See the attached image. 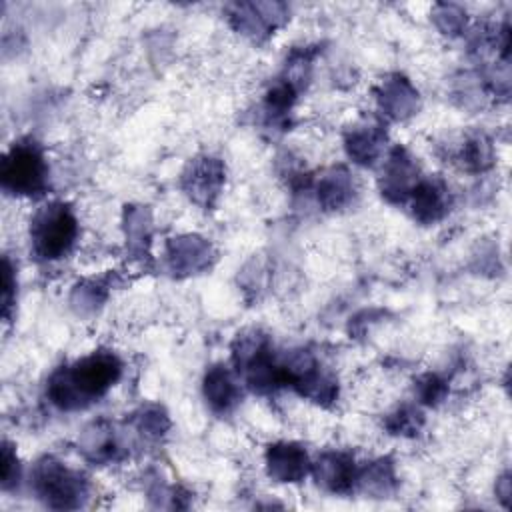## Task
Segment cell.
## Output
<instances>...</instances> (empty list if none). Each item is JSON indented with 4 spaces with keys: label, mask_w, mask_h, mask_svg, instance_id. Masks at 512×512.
Masks as SVG:
<instances>
[{
    "label": "cell",
    "mask_w": 512,
    "mask_h": 512,
    "mask_svg": "<svg viewBox=\"0 0 512 512\" xmlns=\"http://www.w3.org/2000/svg\"><path fill=\"white\" fill-rule=\"evenodd\" d=\"M122 362L114 352H92L72 366L58 368L48 382V396L62 410L86 408L98 402L120 378Z\"/></svg>",
    "instance_id": "1"
},
{
    "label": "cell",
    "mask_w": 512,
    "mask_h": 512,
    "mask_svg": "<svg viewBox=\"0 0 512 512\" xmlns=\"http://www.w3.org/2000/svg\"><path fill=\"white\" fill-rule=\"evenodd\" d=\"M2 188L14 196H42L48 188V164L34 140L14 142L0 166Z\"/></svg>",
    "instance_id": "2"
},
{
    "label": "cell",
    "mask_w": 512,
    "mask_h": 512,
    "mask_svg": "<svg viewBox=\"0 0 512 512\" xmlns=\"http://www.w3.org/2000/svg\"><path fill=\"white\" fill-rule=\"evenodd\" d=\"M78 238V222L72 208L64 202L42 206L30 224L32 252L40 260H58L66 256Z\"/></svg>",
    "instance_id": "3"
},
{
    "label": "cell",
    "mask_w": 512,
    "mask_h": 512,
    "mask_svg": "<svg viewBox=\"0 0 512 512\" xmlns=\"http://www.w3.org/2000/svg\"><path fill=\"white\" fill-rule=\"evenodd\" d=\"M32 486L50 508H78L86 498L88 484L80 472L54 458H42L32 472Z\"/></svg>",
    "instance_id": "4"
},
{
    "label": "cell",
    "mask_w": 512,
    "mask_h": 512,
    "mask_svg": "<svg viewBox=\"0 0 512 512\" xmlns=\"http://www.w3.org/2000/svg\"><path fill=\"white\" fill-rule=\"evenodd\" d=\"M224 174L226 170L222 160L200 156L186 166L182 174V188L194 204L210 208L222 190Z\"/></svg>",
    "instance_id": "5"
},
{
    "label": "cell",
    "mask_w": 512,
    "mask_h": 512,
    "mask_svg": "<svg viewBox=\"0 0 512 512\" xmlns=\"http://www.w3.org/2000/svg\"><path fill=\"white\" fill-rule=\"evenodd\" d=\"M234 28L254 40L266 38L286 18V6L278 2H240L228 6Z\"/></svg>",
    "instance_id": "6"
},
{
    "label": "cell",
    "mask_w": 512,
    "mask_h": 512,
    "mask_svg": "<svg viewBox=\"0 0 512 512\" xmlns=\"http://www.w3.org/2000/svg\"><path fill=\"white\" fill-rule=\"evenodd\" d=\"M212 258H214L212 244L196 234L178 236L168 240L166 244L168 268L178 276H190L210 268Z\"/></svg>",
    "instance_id": "7"
},
{
    "label": "cell",
    "mask_w": 512,
    "mask_h": 512,
    "mask_svg": "<svg viewBox=\"0 0 512 512\" xmlns=\"http://www.w3.org/2000/svg\"><path fill=\"white\" fill-rule=\"evenodd\" d=\"M418 180V164L414 158L404 148H394L380 178L382 196H386L390 202H406Z\"/></svg>",
    "instance_id": "8"
},
{
    "label": "cell",
    "mask_w": 512,
    "mask_h": 512,
    "mask_svg": "<svg viewBox=\"0 0 512 512\" xmlns=\"http://www.w3.org/2000/svg\"><path fill=\"white\" fill-rule=\"evenodd\" d=\"M312 472L316 482L336 494H346L358 484V468L354 458L344 452H324L314 464Z\"/></svg>",
    "instance_id": "9"
},
{
    "label": "cell",
    "mask_w": 512,
    "mask_h": 512,
    "mask_svg": "<svg viewBox=\"0 0 512 512\" xmlns=\"http://www.w3.org/2000/svg\"><path fill=\"white\" fill-rule=\"evenodd\" d=\"M408 200L412 216L422 224L438 222L450 210V190L440 178L418 180Z\"/></svg>",
    "instance_id": "10"
},
{
    "label": "cell",
    "mask_w": 512,
    "mask_h": 512,
    "mask_svg": "<svg viewBox=\"0 0 512 512\" xmlns=\"http://www.w3.org/2000/svg\"><path fill=\"white\" fill-rule=\"evenodd\" d=\"M266 468L278 482H300L312 470V464L300 444L276 442L266 450Z\"/></svg>",
    "instance_id": "11"
},
{
    "label": "cell",
    "mask_w": 512,
    "mask_h": 512,
    "mask_svg": "<svg viewBox=\"0 0 512 512\" xmlns=\"http://www.w3.org/2000/svg\"><path fill=\"white\" fill-rule=\"evenodd\" d=\"M376 100L380 110L394 120H404L418 110V90L400 74L382 80L380 88L376 90Z\"/></svg>",
    "instance_id": "12"
},
{
    "label": "cell",
    "mask_w": 512,
    "mask_h": 512,
    "mask_svg": "<svg viewBox=\"0 0 512 512\" xmlns=\"http://www.w3.org/2000/svg\"><path fill=\"white\" fill-rule=\"evenodd\" d=\"M384 142L386 130L378 122H360L352 126L344 136L348 156L362 166H372L382 156Z\"/></svg>",
    "instance_id": "13"
},
{
    "label": "cell",
    "mask_w": 512,
    "mask_h": 512,
    "mask_svg": "<svg viewBox=\"0 0 512 512\" xmlns=\"http://www.w3.org/2000/svg\"><path fill=\"white\" fill-rule=\"evenodd\" d=\"M204 398L214 412L226 414L230 412L238 400L240 390L232 378V374L224 366H212L204 376Z\"/></svg>",
    "instance_id": "14"
},
{
    "label": "cell",
    "mask_w": 512,
    "mask_h": 512,
    "mask_svg": "<svg viewBox=\"0 0 512 512\" xmlns=\"http://www.w3.org/2000/svg\"><path fill=\"white\" fill-rule=\"evenodd\" d=\"M80 450L92 462H110L118 456L120 446L110 422L94 420L88 424L80 436Z\"/></svg>",
    "instance_id": "15"
},
{
    "label": "cell",
    "mask_w": 512,
    "mask_h": 512,
    "mask_svg": "<svg viewBox=\"0 0 512 512\" xmlns=\"http://www.w3.org/2000/svg\"><path fill=\"white\" fill-rule=\"evenodd\" d=\"M354 180L344 168H332L318 182V202L326 210H340L352 202Z\"/></svg>",
    "instance_id": "16"
},
{
    "label": "cell",
    "mask_w": 512,
    "mask_h": 512,
    "mask_svg": "<svg viewBox=\"0 0 512 512\" xmlns=\"http://www.w3.org/2000/svg\"><path fill=\"white\" fill-rule=\"evenodd\" d=\"M124 228H126V238L128 246L142 254L148 244H150V228H152V218L148 208L144 206H130L124 212Z\"/></svg>",
    "instance_id": "17"
},
{
    "label": "cell",
    "mask_w": 512,
    "mask_h": 512,
    "mask_svg": "<svg viewBox=\"0 0 512 512\" xmlns=\"http://www.w3.org/2000/svg\"><path fill=\"white\" fill-rule=\"evenodd\" d=\"M358 484L374 494H388L394 484H396V476H394V468L390 460H376L372 464H368L362 472H358Z\"/></svg>",
    "instance_id": "18"
},
{
    "label": "cell",
    "mask_w": 512,
    "mask_h": 512,
    "mask_svg": "<svg viewBox=\"0 0 512 512\" xmlns=\"http://www.w3.org/2000/svg\"><path fill=\"white\" fill-rule=\"evenodd\" d=\"M462 166L474 172H482L492 166V144L484 134H472L464 140L460 150Z\"/></svg>",
    "instance_id": "19"
},
{
    "label": "cell",
    "mask_w": 512,
    "mask_h": 512,
    "mask_svg": "<svg viewBox=\"0 0 512 512\" xmlns=\"http://www.w3.org/2000/svg\"><path fill=\"white\" fill-rule=\"evenodd\" d=\"M106 300V286L100 282H80L72 292V306L78 314L96 312Z\"/></svg>",
    "instance_id": "20"
},
{
    "label": "cell",
    "mask_w": 512,
    "mask_h": 512,
    "mask_svg": "<svg viewBox=\"0 0 512 512\" xmlns=\"http://www.w3.org/2000/svg\"><path fill=\"white\" fill-rule=\"evenodd\" d=\"M434 22L444 34H458L466 26V12L456 4H438Z\"/></svg>",
    "instance_id": "21"
},
{
    "label": "cell",
    "mask_w": 512,
    "mask_h": 512,
    "mask_svg": "<svg viewBox=\"0 0 512 512\" xmlns=\"http://www.w3.org/2000/svg\"><path fill=\"white\" fill-rule=\"evenodd\" d=\"M422 424V414L410 406L398 408L394 414H390L386 426L392 430V434H414L418 432Z\"/></svg>",
    "instance_id": "22"
},
{
    "label": "cell",
    "mask_w": 512,
    "mask_h": 512,
    "mask_svg": "<svg viewBox=\"0 0 512 512\" xmlns=\"http://www.w3.org/2000/svg\"><path fill=\"white\" fill-rule=\"evenodd\" d=\"M136 426L146 436H162L168 430V418L158 406H148L136 416Z\"/></svg>",
    "instance_id": "23"
},
{
    "label": "cell",
    "mask_w": 512,
    "mask_h": 512,
    "mask_svg": "<svg viewBox=\"0 0 512 512\" xmlns=\"http://www.w3.org/2000/svg\"><path fill=\"white\" fill-rule=\"evenodd\" d=\"M446 392L448 384L436 374H426L416 382V394L424 404H438Z\"/></svg>",
    "instance_id": "24"
},
{
    "label": "cell",
    "mask_w": 512,
    "mask_h": 512,
    "mask_svg": "<svg viewBox=\"0 0 512 512\" xmlns=\"http://www.w3.org/2000/svg\"><path fill=\"white\" fill-rule=\"evenodd\" d=\"M20 478V470H18V460L16 454L12 452V446L8 442H4L2 446V486L10 488L12 484H16Z\"/></svg>",
    "instance_id": "25"
},
{
    "label": "cell",
    "mask_w": 512,
    "mask_h": 512,
    "mask_svg": "<svg viewBox=\"0 0 512 512\" xmlns=\"http://www.w3.org/2000/svg\"><path fill=\"white\" fill-rule=\"evenodd\" d=\"M12 290H14L12 266H10L8 258H4V282H2V304H4V316H8L10 306H12Z\"/></svg>",
    "instance_id": "26"
}]
</instances>
